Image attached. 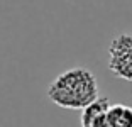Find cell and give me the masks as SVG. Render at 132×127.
Returning a JSON list of instances; mask_svg holds the SVG:
<instances>
[{"mask_svg":"<svg viewBox=\"0 0 132 127\" xmlns=\"http://www.w3.org/2000/svg\"><path fill=\"white\" fill-rule=\"evenodd\" d=\"M109 127H132V107L112 104L105 114Z\"/></svg>","mask_w":132,"mask_h":127,"instance_id":"obj_3","label":"cell"},{"mask_svg":"<svg viewBox=\"0 0 132 127\" xmlns=\"http://www.w3.org/2000/svg\"><path fill=\"white\" fill-rule=\"evenodd\" d=\"M109 69L113 76L132 81V34L122 32L109 46Z\"/></svg>","mask_w":132,"mask_h":127,"instance_id":"obj_2","label":"cell"},{"mask_svg":"<svg viewBox=\"0 0 132 127\" xmlns=\"http://www.w3.org/2000/svg\"><path fill=\"white\" fill-rule=\"evenodd\" d=\"M110 105H112V102H110L107 97H98L97 100H93L90 105H86V107L81 110V117H80L81 127H90L92 120H93L95 117H98L100 114L107 112Z\"/></svg>","mask_w":132,"mask_h":127,"instance_id":"obj_4","label":"cell"},{"mask_svg":"<svg viewBox=\"0 0 132 127\" xmlns=\"http://www.w3.org/2000/svg\"><path fill=\"white\" fill-rule=\"evenodd\" d=\"M98 97L97 76L85 66H75L59 73L47 86V98L70 110H83Z\"/></svg>","mask_w":132,"mask_h":127,"instance_id":"obj_1","label":"cell"}]
</instances>
